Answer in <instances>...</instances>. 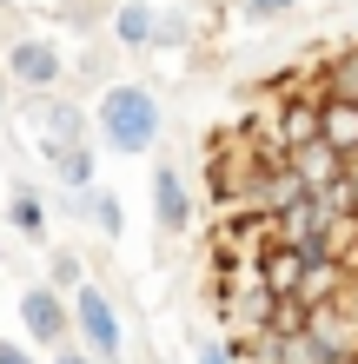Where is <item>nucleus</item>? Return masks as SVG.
I'll return each mask as SVG.
<instances>
[{
    "label": "nucleus",
    "mask_w": 358,
    "mask_h": 364,
    "mask_svg": "<svg viewBox=\"0 0 358 364\" xmlns=\"http://www.w3.org/2000/svg\"><path fill=\"white\" fill-rule=\"evenodd\" d=\"M166 139V106L139 80H107L93 100V146L113 159H146Z\"/></svg>",
    "instance_id": "f257e3e1"
},
{
    "label": "nucleus",
    "mask_w": 358,
    "mask_h": 364,
    "mask_svg": "<svg viewBox=\"0 0 358 364\" xmlns=\"http://www.w3.org/2000/svg\"><path fill=\"white\" fill-rule=\"evenodd\" d=\"M20 126H27V139H33V153L40 159H60L67 146H80V139H93V113L80 100H67V93H20Z\"/></svg>",
    "instance_id": "f03ea898"
},
{
    "label": "nucleus",
    "mask_w": 358,
    "mask_h": 364,
    "mask_svg": "<svg viewBox=\"0 0 358 364\" xmlns=\"http://www.w3.org/2000/svg\"><path fill=\"white\" fill-rule=\"evenodd\" d=\"M67 305H73V338L87 345L100 364H120L126 358V318H120V305L107 298V285H80V291H67Z\"/></svg>",
    "instance_id": "7ed1b4c3"
},
{
    "label": "nucleus",
    "mask_w": 358,
    "mask_h": 364,
    "mask_svg": "<svg viewBox=\"0 0 358 364\" xmlns=\"http://www.w3.org/2000/svg\"><path fill=\"white\" fill-rule=\"evenodd\" d=\"M0 67H7L14 80V93H53V87H67V53H60V40L47 33H14L7 40V53H0Z\"/></svg>",
    "instance_id": "20e7f679"
},
{
    "label": "nucleus",
    "mask_w": 358,
    "mask_h": 364,
    "mask_svg": "<svg viewBox=\"0 0 358 364\" xmlns=\"http://www.w3.org/2000/svg\"><path fill=\"white\" fill-rule=\"evenodd\" d=\"M14 311H20V331H27L33 351H53V345H67V338H73V305H67V291L47 285V278L20 291Z\"/></svg>",
    "instance_id": "39448f33"
},
{
    "label": "nucleus",
    "mask_w": 358,
    "mask_h": 364,
    "mask_svg": "<svg viewBox=\"0 0 358 364\" xmlns=\"http://www.w3.org/2000/svg\"><path fill=\"white\" fill-rule=\"evenodd\" d=\"M153 219H159V232H193V186H186V173L173 159L166 166H153Z\"/></svg>",
    "instance_id": "423d86ee"
},
{
    "label": "nucleus",
    "mask_w": 358,
    "mask_h": 364,
    "mask_svg": "<svg viewBox=\"0 0 358 364\" xmlns=\"http://www.w3.org/2000/svg\"><path fill=\"white\" fill-rule=\"evenodd\" d=\"M7 225H14L27 245H47L53 212H47V192H40L33 179H14V186H7Z\"/></svg>",
    "instance_id": "0eeeda50"
},
{
    "label": "nucleus",
    "mask_w": 358,
    "mask_h": 364,
    "mask_svg": "<svg viewBox=\"0 0 358 364\" xmlns=\"http://www.w3.org/2000/svg\"><path fill=\"white\" fill-rule=\"evenodd\" d=\"M107 27L126 53H153V40H159V7L153 0H113V14H107Z\"/></svg>",
    "instance_id": "6e6552de"
},
{
    "label": "nucleus",
    "mask_w": 358,
    "mask_h": 364,
    "mask_svg": "<svg viewBox=\"0 0 358 364\" xmlns=\"http://www.w3.org/2000/svg\"><path fill=\"white\" fill-rule=\"evenodd\" d=\"M285 166L299 173V186L319 192V186H332V179L345 173V153H332L325 139H305V146H292V153H285Z\"/></svg>",
    "instance_id": "1a4fd4ad"
},
{
    "label": "nucleus",
    "mask_w": 358,
    "mask_h": 364,
    "mask_svg": "<svg viewBox=\"0 0 358 364\" xmlns=\"http://www.w3.org/2000/svg\"><path fill=\"white\" fill-rule=\"evenodd\" d=\"M319 139L332 153H358V100H339V93L319 100Z\"/></svg>",
    "instance_id": "9d476101"
},
{
    "label": "nucleus",
    "mask_w": 358,
    "mask_h": 364,
    "mask_svg": "<svg viewBox=\"0 0 358 364\" xmlns=\"http://www.w3.org/2000/svg\"><path fill=\"white\" fill-rule=\"evenodd\" d=\"M53 186H67V192H87V186H100V146H93V139L67 146V153L53 159Z\"/></svg>",
    "instance_id": "9b49d317"
},
{
    "label": "nucleus",
    "mask_w": 358,
    "mask_h": 364,
    "mask_svg": "<svg viewBox=\"0 0 358 364\" xmlns=\"http://www.w3.org/2000/svg\"><path fill=\"white\" fill-rule=\"evenodd\" d=\"M87 225H93L107 245H120V239H126V205H120V192L87 186Z\"/></svg>",
    "instance_id": "f8f14e48"
},
{
    "label": "nucleus",
    "mask_w": 358,
    "mask_h": 364,
    "mask_svg": "<svg viewBox=\"0 0 358 364\" xmlns=\"http://www.w3.org/2000/svg\"><path fill=\"white\" fill-rule=\"evenodd\" d=\"M279 139H285V153H292V146H305V139H319V100H299V93H292L279 106Z\"/></svg>",
    "instance_id": "ddd939ff"
},
{
    "label": "nucleus",
    "mask_w": 358,
    "mask_h": 364,
    "mask_svg": "<svg viewBox=\"0 0 358 364\" xmlns=\"http://www.w3.org/2000/svg\"><path fill=\"white\" fill-rule=\"evenodd\" d=\"M87 259H80V252H47V285L53 291H80V285H87Z\"/></svg>",
    "instance_id": "4468645a"
},
{
    "label": "nucleus",
    "mask_w": 358,
    "mask_h": 364,
    "mask_svg": "<svg viewBox=\"0 0 358 364\" xmlns=\"http://www.w3.org/2000/svg\"><path fill=\"white\" fill-rule=\"evenodd\" d=\"M325 93H339V100H358V47H345V53L325 67ZM325 93H319V100H325Z\"/></svg>",
    "instance_id": "2eb2a0df"
},
{
    "label": "nucleus",
    "mask_w": 358,
    "mask_h": 364,
    "mask_svg": "<svg viewBox=\"0 0 358 364\" xmlns=\"http://www.w3.org/2000/svg\"><path fill=\"white\" fill-rule=\"evenodd\" d=\"M186 358H193V364H239L219 331H186Z\"/></svg>",
    "instance_id": "dca6fc26"
},
{
    "label": "nucleus",
    "mask_w": 358,
    "mask_h": 364,
    "mask_svg": "<svg viewBox=\"0 0 358 364\" xmlns=\"http://www.w3.org/2000/svg\"><path fill=\"white\" fill-rule=\"evenodd\" d=\"M285 14H299V0H239V20H246V27H279Z\"/></svg>",
    "instance_id": "f3484780"
},
{
    "label": "nucleus",
    "mask_w": 358,
    "mask_h": 364,
    "mask_svg": "<svg viewBox=\"0 0 358 364\" xmlns=\"http://www.w3.org/2000/svg\"><path fill=\"white\" fill-rule=\"evenodd\" d=\"M186 40H193V14L159 7V40H153V47H186Z\"/></svg>",
    "instance_id": "a211bd4d"
},
{
    "label": "nucleus",
    "mask_w": 358,
    "mask_h": 364,
    "mask_svg": "<svg viewBox=\"0 0 358 364\" xmlns=\"http://www.w3.org/2000/svg\"><path fill=\"white\" fill-rule=\"evenodd\" d=\"M0 364H33V345L27 338H0Z\"/></svg>",
    "instance_id": "6ab92c4d"
},
{
    "label": "nucleus",
    "mask_w": 358,
    "mask_h": 364,
    "mask_svg": "<svg viewBox=\"0 0 358 364\" xmlns=\"http://www.w3.org/2000/svg\"><path fill=\"white\" fill-rule=\"evenodd\" d=\"M53 364H100L87 345H73V338H67V345H53Z\"/></svg>",
    "instance_id": "aec40b11"
},
{
    "label": "nucleus",
    "mask_w": 358,
    "mask_h": 364,
    "mask_svg": "<svg viewBox=\"0 0 358 364\" xmlns=\"http://www.w3.org/2000/svg\"><path fill=\"white\" fill-rule=\"evenodd\" d=\"M146 364H166V358H146Z\"/></svg>",
    "instance_id": "412c9836"
},
{
    "label": "nucleus",
    "mask_w": 358,
    "mask_h": 364,
    "mask_svg": "<svg viewBox=\"0 0 358 364\" xmlns=\"http://www.w3.org/2000/svg\"><path fill=\"white\" fill-rule=\"evenodd\" d=\"M0 7H14V0H0Z\"/></svg>",
    "instance_id": "4be33fe9"
},
{
    "label": "nucleus",
    "mask_w": 358,
    "mask_h": 364,
    "mask_svg": "<svg viewBox=\"0 0 358 364\" xmlns=\"http://www.w3.org/2000/svg\"><path fill=\"white\" fill-rule=\"evenodd\" d=\"M352 364H358V358H352Z\"/></svg>",
    "instance_id": "5701e85b"
}]
</instances>
